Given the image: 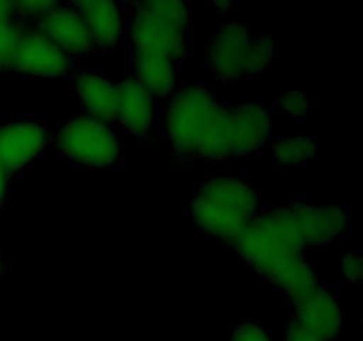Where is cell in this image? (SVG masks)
Segmentation results:
<instances>
[{"instance_id": "cell-6", "label": "cell", "mask_w": 363, "mask_h": 341, "mask_svg": "<svg viewBox=\"0 0 363 341\" xmlns=\"http://www.w3.org/2000/svg\"><path fill=\"white\" fill-rule=\"evenodd\" d=\"M52 141L59 155L77 169H110L126 156L119 131L85 114L60 121Z\"/></svg>"}, {"instance_id": "cell-8", "label": "cell", "mask_w": 363, "mask_h": 341, "mask_svg": "<svg viewBox=\"0 0 363 341\" xmlns=\"http://www.w3.org/2000/svg\"><path fill=\"white\" fill-rule=\"evenodd\" d=\"M272 116V103H227V144L230 158L259 155L269 146Z\"/></svg>"}, {"instance_id": "cell-21", "label": "cell", "mask_w": 363, "mask_h": 341, "mask_svg": "<svg viewBox=\"0 0 363 341\" xmlns=\"http://www.w3.org/2000/svg\"><path fill=\"white\" fill-rule=\"evenodd\" d=\"M363 277L362 254L358 251L347 252L342 258V279L346 284L360 283Z\"/></svg>"}, {"instance_id": "cell-22", "label": "cell", "mask_w": 363, "mask_h": 341, "mask_svg": "<svg viewBox=\"0 0 363 341\" xmlns=\"http://www.w3.org/2000/svg\"><path fill=\"white\" fill-rule=\"evenodd\" d=\"M284 341H319V340L318 337L311 336V334H307L305 330H301L296 323H293L289 320L286 325V340Z\"/></svg>"}, {"instance_id": "cell-20", "label": "cell", "mask_w": 363, "mask_h": 341, "mask_svg": "<svg viewBox=\"0 0 363 341\" xmlns=\"http://www.w3.org/2000/svg\"><path fill=\"white\" fill-rule=\"evenodd\" d=\"M275 107L287 117L293 119H305L307 114L314 109V103L308 102L301 92L287 91L284 94L277 96Z\"/></svg>"}, {"instance_id": "cell-19", "label": "cell", "mask_w": 363, "mask_h": 341, "mask_svg": "<svg viewBox=\"0 0 363 341\" xmlns=\"http://www.w3.org/2000/svg\"><path fill=\"white\" fill-rule=\"evenodd\" d=\"M229 341H275V337L257 320H236L230 323Z\"/></svg>"}, {"instance_id": "cell-25", "label": "cell", "mask_w": 363, "mask_h": 341, "mask_svg": "<svg viewBox=\"0 0 363 341\" xmlns=\"http://www.w3.org/2000/svg\"><path fill=\"white\" fill-rule=\"evenodd\" d=\"M4 272V261H2V256H0V274Z\"/></svg>"}, {"instance_id": "cell-4", "label": "cell", "mask_w": 363, "mask_h": 341, "mask_svg": "<svg viewBox=\"0 0 363 341\" xmlns=\"http://www.w3.org/2000/svg\"><path fill=\"white\" fill-rule=\"evenodd\" d=\"M227 249L240 256L255 276L268 281L287 304H293L319 286L318 270L305 254L289 252L272 244L250 226L245 227Z\"/></svg>"}, {"instance_id": "cell-9", "label": "cell", "mask_w": 363, "mask_h": 341, "mask_svg": "<svg viewBox=\"0 0 363 341\" xmlns=\"http://www.w3.org/2000/svg\"><path fill=\"white\" fill-rule=\"evenodd\" d=\"M305 249L340 244L351 234L350 212L342 206H315L303 199L287 202Z\"/></svg>"}, {"instance_id": "cell-12", "label": "cell", "mask_w": 363, "mask_h": 341, "mask_svg": "<svg viewBox=\"0 0 363 341\" xmlns=\"http://www.w3.org/2000/svg\"><path fill=\"white\" fill-rule=\"evenodd\" d=\"M117 131H124L142 141H152L156 134L162 131L160 103L131 77L119 82Z\"/></svg>"}, {"instance_id": "cell-2", "label": "cell", "mask_w": 363, "mask_h": 341, "mask_svg": "<svg viewBox=\"0 0 363 341\" xmlns=\"http://www.w3.org/2000/svg\"><path fill=\"white\" fill-rule=\"evenodd\" d=\"M261 212V192L240 176L201 181L186 199V213L204 237L227 245Z\"/></svg>"}, {"instance_id": "cell-1", "label": "cell", "mask_w": 363, "mask_h": 341, "mask_svg": "<svg viewBox=\"0 0 363 341\" xmlns=\"http://www.w3.org/2000/svg\"><path fill=\"white\" fill-rule=\"evenodd\" d=\"M170 151L179 162L222 163L230 160L227 144V103L202 82L183 84L169 98L162 124Z\"/></svg>"}, {"instance_id": "cell-16", "label": "cell", "mask_w": 363, "mask_h": 341, "mask_svg": "<svg viewBox=\"0 0 363 341\" xmlns=\"http://www.w3.org/2000/svg\"><path fill=\"white\" fill-rule=\"evenodd\" d=\"M128 66L133 73L131 78H135L158 103L169 99L179 87L183 66L167 57L128 50Z\"/></svg>"}, {"instance_id": "cell-17", "label": "cell", "mask_w": 363, "mask_h": 341, "mask_svg": "<svg viewBox=\"0 0 363 341\" xmlns=\"http://www.w3.org/2000/svg\"><path fill=\"white\" fill-rule=\"evenodd\" d=\"M273 162L284 167H305L315 158L318 142L312 137H279L269 141Z\"/></svg>"}, {"instance_id": "cell-23", "label": "cell", "mask_w": 363, "mask_h": 341, "mask_svg": "<svg viewBox=\"0 0 363 341\" xmlns=\"http://www.w3.org/2000/svg\"><path fill=\"white\" fill-rule=\"evenodd\" d=\"M9 187H11V174L0 166V210L4 208L7 201V195H9Z\"/></svg>"}, {"instance_id": "cell-11", "label": "cell", "mask_w": 363, "mask_h": 341, "mask_svg": "<svg viewBox=\"0 0 363 341\" xmlns=\"http://www.w3.org/2000/svg\"><path fill=\"white\" fill-rule=\"evenodd\" d=\"M291 309V322L319 341H337L344 325L339 293L332 288L319 284L315 290L298 298Z\"/></svg>"}, {"instance_id": "cell-24", "label": "cell", "mask_w": 363, "mask_h": 341, "mask_svg": "<svg viewBox=\"0 0 363 341\" xmlns=\"http://www.w3.org/2000/svg\"><path fill=\"white\" fill-rule=\"evenodd\" d=\"M209 6H213L215 9H218L222 14H225V11H236L238 9L236 6H233V4H229V2H222V4L213 2V4H209Z\"/></svg>"}, {"instance_id": "cell-14", "label": "cell", "mask_w": 363, "mask_h": 341, "mask_svg": "<svg viewBox=\"0 0 363 341\" xmlns=\"http://www.w3.org/2000/svg\"><path fill=\"white\" fill-rule=\"evenodd\" d=\"M67 80L71 92L80 99L85 116L117 130L119 84L92 70H77Z\"/></svg>"}, {"instance_id": "cell-10", "label": "cell", "mask_w": 363, "mask_h": 341, "mask_svg": "<svg viewBox=\"0 0 363 341\" xmlns=\"http://www.w3.org/2000/svg\"><path fill=\"white\" fill-rule=\"evenodd\" d=\"M52 144L48 128L34 119H14L0 124V166L9 174L28 169Z\"/></svg>"}, {"instance_id": "cell-5", "label": "cell", "mask_w": 363, "mask_h": 341, "mask_svg": "<svg viewBox=\"0 0 363 341\" xmlns=\"http://www.w3.org/2000/svg\"><path fill=\"white\" fill-rule=\"evenodd\" d=\"M275 43L269 36L254 34L241 23H227L215 32L204 48V64L222 84L261 77L272 70Z\"/></svg>"}, {"instance_id": "cell-18", "label": "cell", "mask_w": 363, "mask_h": 341, "mask_svg": "<svg viewBox=\"0 0 363 341\" xmlns=\"http://www.w3.org/2000/svg\"><path fill=\"white\" fill-rule=\"evenodd\" d=\"M25 23L16 16L11 2H0V73H11V60Z\"/></svg>"}, {"instance_id": "cell-3", "label": "cell", "mask_w": 363, "mask_h": 341, "mask_svg": "<svg viewBox=\"0 0 363 341\" xmlns=\"http://www.w3.org/2000/svg\"><path fill=\"white\" fill-rule=\"evenodd\" d=\"M126 18L128 50L167 57L183 66L190 48L191 9L184 2H121Z\"/></svg>"}, {"instance_id": "cell-7", "label": "cell", "mask_w": 363, "mask_h": 341, "mask_svg": "<svg viewBox=\"0 0 363 341\" xmlns=\"http://www.w3.org/2000/svg\"><path fill=\"white\" fill-rule=\"evenodd\" d=\"M25 23V21H23ZM77 60L53 45L50 39L25 23L11 60V73L28 78H69L77 71Z\"/></svg>"}, {"instance_id": "cell-13", "label": "cell", "mask_w": 363, "mask_h": 341, "mask_svg": "<svg viewBox=\"0 0 363 341\" xmlns=\"http://www.w3.org/2000/svg\"><path fill=\"white\" fill-rule=\"evenodd\" d=\"M27 25L50 39L74 60L94 50L87 27L71 2H60L55 9L41 14Z\"/></svg>"}, {"instance_id": "cell-15", "label": "cell", "mask_w": 363, "mask_h": 341, "mask_svg": "<svg viewBox=\"0 0 363 341\" xmlns=\"http://www.w3.org/2000/svg\"><path fill=\"white\" fill-rule=\"evenodd\" d=\"M87 27L94 48L113 52L126 43V18L123 4L112 0L71 2Z\"/></svg>"}]
</instances>
